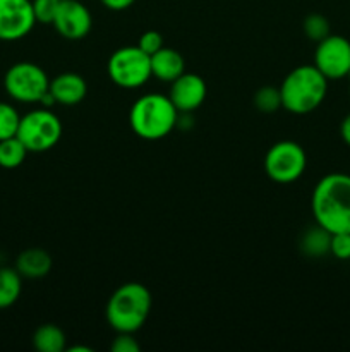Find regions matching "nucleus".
Returning a JSON list of instances; mask_svg holds the SVG:
<instances>
[{
  "label": "nucleus",
  "mask_w": 350,
  "mask_h": 352,
  "mask_svg": "<svg viewBox=\"0 0 350 352\" xmlns=\"http://www.w3.org/2000/svg\"><path fill=\"white\" fill-rule=\"evenodd\" d=\"M328 79L314 64L292 69L280 85L281 109L295 116H305L323 105L328 93Z\"/></svg>",
  "instance_id": "nucleus-2"
},
{
  "label": "nucleus",
  "mask_w": 350,
  "mask_h": 352,
  "mask_svg": "<svg viewBox=\"0 0 350 352\" xmlns=\"http://www.w3.org/2000/svg\"><path fill=\"white\" fill-rule=\"evenodd\" d=\"M31 0H0V41H17L33 31Z\"/></svg>",
  "instance_id": "nucleus-10"
},
{
  "label": "nucleus",
  "mask_w": 350,
  "mask_h": 352,
  "mask_svg": "<svg viewBox=\"0 0 350 352\" xmlns=\"http://www.w3.org/2000/svg\"><path fill=\"white\" fill-rule=\"evenodd\" d=\"M130 129L146 141H158L168 136L178 124V110L168 96L148 93L139 96L129 110Z\"/></svg>",
  "instance_id": "nucleus-4"
},
{
  "label": "nucleus",
  "mask_w": 350,
  "mask_h": 352,
  "mask_svg": "<svg viewBox=\"0 0 350 352\" xmlns=\"http://www.w3.org/2000/svg\"><path fill=\"white\" fill-rule=\"evenodd\" d=\"M206 95H208V86L205 79L194 72H184L170 82L168 98L172 100L178 113H189L198 110L205 103Z\"/></svg>",
  "instance_id": "nucleus-12"
},
{
  "label": "nucleus",
  "mask_w": 350,
  "mask_h": 352,
  "mask_svg": "<svg viewBox=\"0 0 350 352\" xmlns=\"http://www.w3.org/2000/svg\"><path fill=\"white\" fill-rule=\"evenodd\" d=\"M110 349H112V352H139L141 346L139 342L134 339V333L117 332L115 339L112 340Z\"/></svg>",
  "instance_id": "nucleus-26"
},
{
  "label": "nucleus",
  "mask_w": 350,
  "mask_h": 352,
  "mask_svg": "<svg viewBox=\"0 0 350 352\" xmlns=\"http://www.w3.org/2000/svg\"><path fill=\"white\" fill-rule=\"evenodd\" d=\"M100 2H102L103 6L106 7V9L115 10V12H119V10L129 9V7L132 6V3L136 2V0H100Z\"/></svg>",
  "instance_id": "nucleus-27"
},
{
  "label": "nucleus",
  "mask_w": 350,
  "mask_h": 352,
  "mask_svg": "<svg viewBox=\"0 0 350 352\" xmlns=\"http://www.w3.org/2000/svg\"><path fill=\"white\" fill-rule=\"evenodd\" d=\"M27 153L30 151L17 136L2 140L0 141V167L7 168V170L21 167L26 160Z\"/></svg>",
  "instance_id": "nucleus-18"
},
{
  "label": "nucleus",
  "mask_w": 350,
  "mask_h": 352,
  "mask_svg": "<svg viewBox=\"0 0 350 352\" xmlns=\"http://www.w3.org/2000/svg\"><path fill=\"white\" fill-rule=\"evenodd\" d=\"M151 78L158 81L172 82L185 72V60L180 52L175 48L161 47L156 54L151 55Z\"/></svg>",
  "instance_id": "nucleus-14"
},
{
  "label": "nucleus",
  "mask_w": 350,
  "mask_h": 352,
  "mask_svg": "<svg viewBox=\"0 0 350 352\" xmlns=\"http://www.w3.org/2000/svg\"><path fill=\"white\" fill-rule=\"evenodd\" d=\"M51 26L64 40L78 41L88 36L91 31L93 16L79 0H60Z\"/></svg>",
  "instance_id": "nucleus-11"
},
{
  "label": "nucleus",
  "mask_w": 350,
  "mask_h": 352,
  "mask_svg": "<svg viewBox=\"0 0 350 352\" xmlns=\"http://www.w3.org/2000/svg\"><path fill=\"white\" fill-rule=\"evenodd\" d=\"M50 78L34 62H16L3 76V89L19 103H40L48 93Z\"/></svg>",
  "instance_id": "nucleus-6"
},
{
  "label": "nucleus",
  "mask_w": 350,
  "mask_h": 352,
  "mask_svg": "<svg viewBox=\"0 0 350 352\" xmlns=\"http://www.w3.org/2000/svg\"><path fill=\"white\" fill-rule=\"evenodd\" d=\"M340 136H342L343 143L350 148V113H347L340 124Z\"/></svg>",
  "instance_id": "nucleus-28"
},
{
  "label": "nucleus",
  "mask_w": 350,
  "mask_h": 352,
  "mask_svg": "<svg viewBox=\"0 0 350 352\" xmlns=\"http://www.w3.org/2000/svg\"><path fill=\"white\" fill-rule=\"evenodd\" d=\"M254 107L259 112L273 113L278 109H281V95L280 88L275 86H263L254 93Z\"/></svg>",
  "instance_id": "nucleus-21"
},
{
  "label": "nucleus",
  "mask_w": 350,
  "mask_h": 352,
  "mask_svg": "<svg viewBox=\"0 0 350 352\" xmlns=\"http://www.w3.org/2000/svg\"><path fill=\"white\" fill-rule=\"evenodd\" d=\"M151 305L153 298L146 285L127 282L110 296L105 309L106 322L115 332L136 333L146 323Z\"/></svg>",
  "instance_id": "nucleus-3"
},
{
  "label": "nucleus",
  "mask_w": 350,
  "mask_h": 352,
  "mask_svg": "<svg viewBox=\"0 0 350 352\" xmlns=\"http://www.w3.org/2000/svg\"><path fill=\"white\" fill-rule=\"evenodd\" d=\"M17 138L30 153H43L57 146L62 138V122L50 109L31 110L21 116Z\"/></svg>",
  "instance_id": "nucleus-5"
},
{
  "label": "nucleus",
  "mask_w": 350,
  "mask_h": 352,
  "mask_svg": "<svg viewBox=\"0 0 350 352\" xmlns=\"http://www.w3.org/2000/svg\"><path fill=\"white\" fill-rule=\"evenodd\" d=\"M307 155L304 148L290 140L278 141L264 155V174L277 184H292L304 175Z\"/></svg>",
  "instance_id": "nucleus-8"
},
{
  "label": "nucleus",
  "mask_w": 350,
  "mask_h": 352,
  "mask_svg": "<svg viewBox=\"0 0 350 352\" xmlns=\"http://www.w3.org/2000/svg\"><path fill=\"white\" fill-rule=\"evenodd\" d=\"M65 351H69V352H93V349H89V347H84V346H74V347H67V349Z\"/></svg>",
  "instance_id": "nucleus-29"
},
{
  "label": "nucleus",
  "mask_w": 350,
  "mask_h": 352,
  "mask_svg": "<svg viewBox=\"0 0 350 352\" xmlns=\"http://www.w3.org/2000/svg\"><path fill=\"white\" fill-rule=\"evenodd\" d=\"M329 241H331V234L323 227L314 226L302 236L301 248L307 256L319 258L329 253Z\"/></svg>",
  "instance_id": "nucleus-19"
},
{
  "label": "nucleus",
  "mask_w": 350,
  "mask_h": 352,
  "mask_svg": "<svg viewBox=\"0 0 350 352\" xmlns=\"http://www.w3.org/2000/svg\"><path fill=\"white\" fill-rule=\"evenodd\" d=\"M48 91L54 96L57 105L74 107L86 98L88 85H86L84 78L78 72H62V74L50 79Z\"/></svg>",
  "instance_id": "nucleus-13"
},
{
  "label": "nucleus",
  "mask_w": 350,
  "mask_h": 352,
  "mask_svg": "<svg viewBox=\"0 0 350 352\" xmlns=\"http://www.w3.org/2000/svg\"><path fill=\"white\" fill-rule=\"evenodd\" d=\"M311 210L316 226L329 234L350 232V174L331 172L312 189Z\"/></svg>",
  "instance_id": "nucleus-1"
},
{
  "label": "nucleus",
  "mask_w": 350,
  "mask_h": 352,
  "mask_svg": "<svg viewBox=\"0 0 350 352\" xmlns=\"http://www.w3.org/2000/svg\"><path fill=\"white\" fill-rule=\"evenodd\" d=\"M58 2H60V0H31V6H33V14L36 23L40 24L54 23Z\"/></svg>",
  "instance_id": "nucleus-23"
},
{
  "label": "nucleus",
  "mask_w": 350,
  "mask_h": 352,
  "mask_svg": "<svg viewBox=\"0 0 350 352\" xmlns=\"http://www.w3.org/2000/svg\"><path fill=\"white\" fill-rule=\"evenodd\" d=\"M137 47L148 54L151 57L153 54H156L161 47H165L163 43V36H161L160 31L156 30H148L144 31L143 34L139 36V41H137Z\"/></svg>",
  "instance_id": "nucleus-25"
},
{
  "label": "nucleus",
  "mask_w": 350,
  "mask_h": 352,
  "mask_svg": "<svg viewBox=\"0 0 350 352\" xmlns=\"http://www.w3.org/2000/svg\"><path fill=\"white\" fill-rule=\"evenodd\" d=\"M33 347L40 352H62L67 349V337L60 327L45 323L34 330Z\"/></svg>",
  "instance_id": "nucleus-16"
},
{
  "label": "nucleus",
  "mask_w": 350,
  "mask_h": 352,
  "mask_svg": "<svg viewBox=\"0 0 350 352\" xmlns=\"http://www.w3.org/2000/svg\"><path fill=\"white\" fill-rule=\"evenodd\" d=\"M106 72L117 86L136 89L146 85L151 78V58L139 47L117 48L108 58Z\"/></svg>",
  "instance_id": "nucleus-7"
},
{
  "label": "nucleus",
  "mask_w": 350,
  "mask_h": 352,
  "mask_svg": "<svg viewBox=\"0 0 350 352\" xmlns=\"http://www.w3.org/2000/svg\"><path fill=\"white\" fill-rule=\"evenodd\" d=\"M19 122L21 113L17 112L16 107L7 102H0V141L17 136Z\"/></svg>",
  "instance_id": "nucleus-20"
},
{
  "label": "nucleus",
  "mask_w": 350,
  "mask_h": 352,
  "mask_svg": "<svg viewBox=\"0 0 350 352\" xmlns=\"http://www.w3.org/2000/svg\"><path fill=\"white\" fill-rule=\"evenodd\" d=\"M304 34L311 41H321L325 40L328 34H331V26H329V21L326 19L323 14H309L304 19Z\"/></svg>",
  "instance_id": "nucleus-22"
},
{
  "label": "nucleus",
  "mask_w": 350,
  "mask_h": 352,
  "mask_svg": "<svg viewBox=\"0 0 350 352\" xmlns=\"http://www.w3.org/2000/svg\"><path fill=\"white\" fill-rule=\"evenodd\" d=\"M329 254H333L340 261L350 260V232L331 234Z\"/></svg>",
  "instance_id": "nucleus-24"
},
{
  "label": "nucleus",
  "mask_w": 350,
  "mask_h": 352,
  "mask_svg": "<svg viewBox=\"0 0 350 352\" xmlns=\"http://www.w3.org/2000/svg\"><path fill=\"white\" fill-rule=\"evenodd\" d=\"M51 267H54V260H51L50 253L41 248H30L19 253L16 258V270L19 272L23 278H43L50 274Z\"/></svg>",
  "instance_id": "nucleus-15"
},
{
  "label": "nucleus",
  "mask_w": 350,
  "mask_h": 352,
  "mask_svg": "<svg viewBox=\"0 0 350 352\" xmlns=\"http://www.w3.org/2000/svg\"><path fill=\"white\" fill-rule=\"evenodd\" d=\"M23 292V277L16 268H0V309H7L17 302Z\"/></svg>",
  "instance_id": "nucleus-17"
},
{
  "label": "nucleus",
  "mask_w": 350,
  "mask_h": 352,
  "mask_svg": "<svg viewBox=\"0 0 350 352\" xmlns=\"http://www.w3.org/2000/svg\"><path fill=\"white\" fill-rule=\"evenodd\" d=\"M349 96H350V85H349Z\"/></svg>",
  "instance_id": "nucleus-30"
},
{
  "label": "nucleus",
  "mask_w": 350,
  "mask_h": 352,
  "mask_svg": "<svg viewBox=\"0 0 350 352\" xmlns=\"http://www.w3.org/2000/svg\"><path fill=\"white\" fill-rule=\"evenodd\" d=\"M314 67L328 81L350 76V41L340 34H328L316 43Z\"/></svg>",
  "instance_id": "nucleus-9"
}]
</instances>
